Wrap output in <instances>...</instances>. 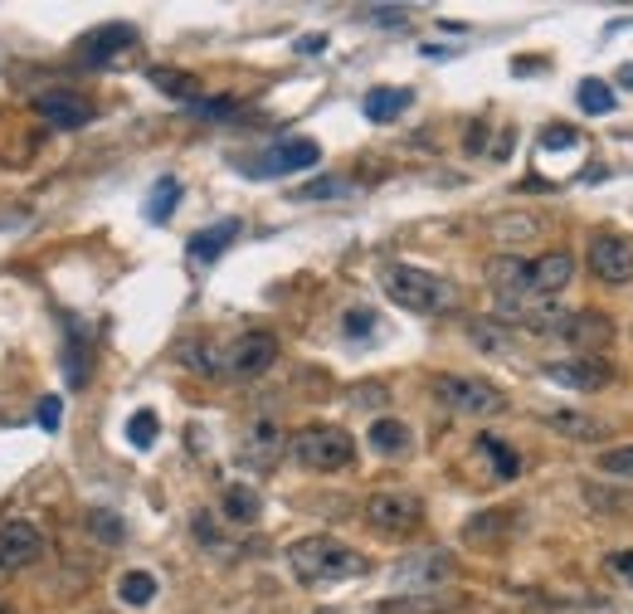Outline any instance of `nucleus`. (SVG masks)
I'll return each mask as SVG.
<instances>
[{
	"label": "nucleus",
	"mask_w": 633,
	"mask_h": 614,
	"mask_svg": "<svg viewBox=\"0 0 633 614\" xmlns=\"http://www.w3.org/2000/svg\"><path fill=\"white\" fill-rule=\"evenodd\" d=\"M39 430H59V424H64V400H54V395H45V400H39Z\"/></svg>",
	"instance_id": "nucleus-35"
},
{
	"label": "nucleus",
	"mask_w": 633,
	"mask_h": 614,
	"mask_svg": "<svg viewBox=\"0 0 633 614\" xmlns=\"http://www.w3.org/2000/svg\"><path fill=\"white\" fill-rule=\"evenodd\" d=\"M556 385H570V390H605L614 381V366L605 357H570V361H551L541 366Z\"/></svg>",
	"instance_id": "nucleus-11"
},
{
	"label": "nucleus",
	"mask_w": 633,
	"mask_h": 614,
	"mask_svg": "<svg viewBox=\"0 0 633 614\" xmlns=\"http://www.w3.org/2000/svg\"><path fill=\"white\" fill-rule=\"evenodd\" d=\"M599 473L633 478V444H624V449H605V454H599Z\"/></svg>",
	"instance_id": "nucleus-31"
},
{
	"label": "nucleus",
	"mask_w": 633,
	"mask_h": 614,
	"mask_svg": "<svg viewBox=\"0 0 633 614\" xmlns=\"http://www.w3.org/2000/svg\"><path fill=\"white\" fill-rule=\"evenodd\" d=\"M434 610H443L434 595H414V600H386L380 605V614H434Z\"/></svg>",
	"instance_id": "nucleus-32"
},
{
	"label": "nucleus",
	"mask_w": 633,
	"mask_h": 614,
	"mask_svg": "<svg viewBox=\"0 0 633 614\" xmlns=\"http://www.w3.org/2000/svg\"><path fill=\"white\" fill-rule=\"evenodd\" d=\"M39 551H45V537L29 522L0 527V561H5V570H20V566H29V561H39Z\"/></svg>",
	"instance_id": "nucleus-15"
},
{
	"label": "nucleus",
	"mask_w": 633,
	"mask_h": 614,
	"mask_svg": "<svg viewBox=\"0 0 633 614\" xmlns=\"http://www.w3.org/2000/svg\"><path fill=\"white\" fill-rule=\"evenodd\" d=\"M619 83H624V88H633V64H624V74H619Z\"/></svg>",
	"instance_id": "nucleus-42"
},
{
	"label": "nucleus",
	"mask_w": 633,
	"mask_h": 614,
	"mask_svg": "<svg viewBox=\"0 0 633 614\" xmlns=\"http://www.w3.org/2000/svg\"><path fill=\"white\" fill-rule=\"evenodd\" d=\"M410 103H414V93H410V88H370L361 108H366V118H370V122H395L400 112L410 108Z\"/></svg>",
	"instance_id": "nucleus-18"
},
{
	"label": "nucleus",
	"mask_w": 633,
	"mask_h": 614,
	"mask_svg": "<svg viewBox=\"0 0 633 614\" xmlns=\"http://www.w3.org/2000/svg\"><path fill=\"white\" fill-rule=\"evenodd\" d=\"M380 278H386L390 303H400L404 312H419V317H439V312H453V308H459V288H453L449 278L429 274V268L390 264Z\"/></svg>",
	"instance_id": "nucleus-1"
},
{
	"label": "nucleus",
	"mask_w": 633,
	"mask_h": 614,
	"mask_svg": "<svg viewBox=\"0 0 633 614\" xmlns=\"http://www.w3.org/2000/svg\"><path fill=\"white\" fill-rule=\"evenodd\" d=\"M327 49V35H307V39H297V55H321Z\"/></svg>",
	"instance_id": "nucleus-41"
},
{
	"label": "nucleus",
	"mask_w": 633,
	"mask_h": 614,
	"mask_svg": "<svg viewBox=\"0 0 633 614\" xmlns=\"http://www.w3.org/2000/svg\"><path fill=\"white\" fill-rule=\"evenodd\" d=\"M147 79H151V88H161L166 98H181L185 108H191L195 98H205V93H200V79H195V74H181V69H151Z\"/></svg>",
	"instance_id": "nucleus-20"
},
{
	"label": "nucleus",
	"mask_w": 633,
	"mask_h": 614,
	"mask_svg": "<svg viewBox=\"0 0 633 614\" xmlns=\"http://www.w3.org/2000/svg\"><path fill=\"white\" fill-rule=\"evenodd\" d=\"M370 449L376 454H404L410 449V430L400 420H376L370 424Z\"/></svg>",
	"instance_id": "nucleus-22"
},
{
	"label": "nucleus",
	"mask_w": 633,
	"mask_h": 614,
	"mask_svg": "<svg viewBox=\"0 0 633 614\" xmlns=\"http://www.w3.org/2000/svg\"><path fill=\"white\" fill-rule=\"evenodd\" d=\"M88 532L102 541V546H122V541H127V527H122V517L118 513H88Z\"/></svg>",
	"instance_id": "nucleus-28"
},
{
	"label": "nucleus",
	"mask_w": 633,
	"mask_h": 614,
	"mask_svg": "<svg viewBox=\"0 0 633 614\" xmlns=\"http://www.w3.org/2000/svg\"><path fill=\"white\" fill-rule=\"evenodd\" d=\"M5 576H10V570H5V561H0V580H5Z\"/></svg>",
	"instance_id": "nucleus-43"
},
{
	"label": "nucleus",
	"mask_w": 633,
	"mask_h": 614,
	"mask_svg": "<svg viewBox=\"0 0 633 614\" xmlns=\"http://www.w3.org/2000/svg\"><path fill=\"white\" fill-rule=\"evenodd\" d=\"M477 449L492 459L497 478H516V473H522V459L512 454V444H502V440H492V434H483V440H477Z\"/></svg>",
	"instance_id": "nucleus-26"
},
{
	"label": "nucleus",
	"mask_w": 633,
	"mask_h": 614,
	"mask_svg": "<svg viewBox=\"0 0 633 614\" xmlns=\"http://www.w3.org/2000/svg\"><path fill=\"white\" fill-rule=\"evenodd\" d=\"M575 137H580L575 128H560V122H556V128L541 132V147H575Z\"/></svg>",
	"instance_id": "nucleus-39"
},
{
	"label": "nucleus",
	"mask_w": 633,
	"mask_h": 614,
	"mask_svg": "<svg viewBox=\"0 0 633 614\" xmlns=\"http://www.w3.org/2000/svg\"><path fill=\"white\" fill-rule=\"evenodd\" d=\"M366 522L386 537H400V532H414L424 522V503L404 487H386V493H370L366 503Z\"/></svg>",
	"instance_id": "nucleus-5"
},
{
	"label": "nucleus",
	"mask_w": 633,
	"mask_h": 614,
	"mask_svg": "<svg viewBox=\"0 0 633 614\" xmlns=\"http://www.w3.org/2000/svg\"><path fill=\"white\" fill-rule=\"evenodd\" d=\"M157 430H161L157 414H151V410H137V414L127 420V440H132V449H151V444H157Z\"/></svg>",
	"instance_id": "nucleus-30"
},
{
	"label": "nucleus",
	"mask_w": 633,
	"mask_h": 614,
	"mask_svg": "<svg viewBox=\"0 0 633 614\" xmlns=\"http://www.w3.org/2000/svg\"><path fill=\"white\" fill-rule=\"evenodd\" d=\"M175 201H181V181H175V176H161L157 191H151V201H147V220L166 225V220H171V210H175Z\"/></svg>",
	"instance_id": "nucleus-23"
},
{
	"label": "nucleus",
	"mask_w": 633,
	"mask_h": 614,
	"mask_svg": "<svg viewBox=\"0 0 633 614\" xmlns=\"http://www.w3.org/2000/svg\"><path fill=\"white\" fill-rule=\"evenodd\" d=\"M191 112H195V118H234L239 98H195Z\"/></svg>",
	"instance_id": "nucleus-33"
},
{
	"label": "nucleus",
	"mask_w": 633,
	"mask_h": 614,
	"mask_svg": "<svg viewBox=\"0 0 633 614\" xmlns=\"http://www.w3.org/2000/svg\"><path fill=\"white\" fill-rule=\"evenodd\" d=\"M288 454L303 468H313V473H341L356 459V444H351V434L341 424H307V430H297L288 440Z\"/></svg>",
	"instance_id": "nucleus-3"
},
{
	"label": "nucleus",
	"mask_w": 633,
	"mask_h": 614,
	"mask_svg": "<svg viewBox=\"0 0 633 614\" xmlns=\"http://www.w3.org/2000/svg\"><path fill=\"white\" fill-rule=\"evenodd\" d=\"M293 201H341V195H351V185L341 181V176H321V181H307V185H293Z\"/></svg>",
	"instance_id": "nucleus-25"
},
{
	"label": "nucleus",
	"mask_w": 633,
	"mask_h": 614,
	"mask_svg": "<svg viewBox=\"0 0 633 614\" xmlns=\"http://www.w3.org/2000/svg\"><path fill=\"white\" fill-rule=\"evenodd\" d=\"M434 395H439L443 410L473 414V420H487V414L507 410V395L497 390L492 381H483V376H439V381H434Z\"/></svg>",
	"instance_id": "nucleus-4"
},
{
	"label": "nucleus",
	"mask_w": 633,
	"mask_h": 614,
	"mask_svg": "<svg viewBox=\"0 0 633 614\" xmlns=\"http://www.w3.org/2000/svg\"><path fill=\"white\" fill-rule=\"evenodd\" d=\"M605 566H609V576H619L624 586H633V551H614Z\"/></svg>",
	"instance_id": "nucleus-38"
},
{
	"label": "nucleus",
	"mask_w": 633,
	"mask_h": 614,
	"mask_svg": "<svg viewBox=\"0 0 633 614\" xmlns=\"http://www.w3.org/2000/svg\"><path fill=\"white\" fill-rule=\"evenodd\" d=\"M127 49H137V25H127V20H108V25H98L93 35L78 39V59L88 69H108Z\"/></svg>",
	"instance_id": "nucleus-9"
},
{
	"label": "nucleus",
	"mask_w": 633,
	"mask_h": 614,
	"mask_svg": "<svg viewBox=\"0 0 633 614\" xmlns=\"http://www.w3.org/2000/svg\"><path fill=\"white\" fill-rule=\"evenodd\" d=\"M273 361H278V337H273V332H244V337L224 351V376L254 381V376H264Z\"/></svg>",
	"instance_id": "nucleus-8"
},
{
	"label": "nucleus",
	"mask_w": 633,
	"mask_h": 614,
	"mask_svg": "<svg viewBox=\"0 0 633 614\" xmlns=\"http://www.w3.org/2000/svg\"><path fill=\"white\" fill-rule=\"evenodd\" d=\"M0 614H5V610H0Z\"/></svg>",
	"instance_id": "nucleus-44"
},
{
	"label": "nucleus",
	"mask_w": 633,
	"mask_h": 614,
	"mask_svg": "<svg viewBox=\"0 0 633 614\" xmlns=\"http://www.w3.org/2000/svg\"><path fill=\"white\" fill-rule=\"evenodd\" d=\"M283 444H288V440L278 434V424H273V420H258L254 430H248V440H244V459H254V463H273Z\"/></svg>",
	"instance_id": "nucleus-19"
},
{
	"label": "nucleus",
	"mask_w": 633,
	"mask_h": 614,
	"mask_svg": "<svg viewBox=\"0 0 633 614\" xmlns=\"http://www.w3.org/2000/svg\"><path fill=\"white\" fill-rule=\"evenodd\" d=\"M541 420L551 424L556 434L575 440V444H605L609 434H614L605 420H595V414H585V410H560V405H551V410H541Z\"/></svg>",
	"instance_id": "nucleus-14"
},
{
	"label": "nucleus",
	"mask_w": 633,
	"mask_h": 614,
	"mask_svg": "<svg viewBox=\"0 0 633 614\" xmlns=\"http://www.w3.org/2000/svg\"><path fill=\"white\" fill-rule=\"evenodd\" d=\"M614 88H609L605 79H585L580 83V108L589 112V118H605V112H614Z\"/></svg>",
	"instance_id": "nucleus-24"
},
{
	"label": "nucleus",
	"mask_w": 633,
	"mask_h": 614,
	"mask_svg": "<svg viewBox=\"0 0 633 614\" xmlns=\"http://www.w3.org/2000/svg\"><path fill=\"white\" fill-rule=\"evenodd\" d=\"M341 327H346L351 337H366V332L376 327V312H370V308H351V312H346V322H341Z\"/></svg>",
	"instance_id": "nucleus-37"
},
{
	"label": "nucleus",
	"mask_w": 633,
	"mask_h": 614,
	"mask_svg": "<svg viewBox=\"0 0 633 614\" xmlns=\"http://www.w3.org/2000/svg\"><path fill=\"white\" fill-rule=\"evenodd\" d=\"M361 15H366L370 25H404L410 10H404V5H370V10H361Z\"/></svg>",
	"instance_id": "nucleus-36"
},
{
	"label": "nucleus",
	"mask_w": 633,
	"mask_h": 614,
	"mask_svg": "<svg viewBox=\"0 0 633 614\" xmlns=\"http://www.w3.org/2000/svg\"><path fill=\"white\" fill-rule=\"evenodd\" d=\"M64 371H69V385L88 381V351H83V332H69V341H64Z\"/></svg>",
	"instance_id": "nucleus-29"
},
{
	"label": "nucleus",
	"mask_w": 633,
	"mask_h": 614,
	"mask_svg": "<svg viewBox=\"0 0 633 614\" xmlns=\"http://www.w3.org/2000/svg\"><path fill=\"white\" fill-rule=\"evenodd\" d=\"M351 400H356V405H366V400L386 405V390H380V385H361V390H351Z\"/></svg>",
	"instance_id": "nucleus-40"
},
{
	"label": "nucleus",
	"mask_w": 633,
	"mask_h": 614,
	"mask_svg": "<svg viewBox=\"0 0 633 614\" xmlns=\"http://www.w3.org/2000/svg\"><path fill=\"white\" fill-rule=\"evenodd\" d=\"M224 513H230L234 522H254V517H258V493H254V487H244V483L224 487Z\"/></svg>",
	"instance_id": "nucleus-27"
},
{
	"label": "nucleus",
	"mask_w": 633,
	"mask_h": 614,
	"mask_svg": "<svg viewBox=\"0 0 633 614\" xmlns=\"http://www.w3.org/2000/svg\"><path fill=\"white\" fill-rule=\"evenodd\" d=\"M118 595H122V605L147 610L151 600H157V576H151V570H127L122 586H118Z\"/></svg>",
	"instance_id": "nucleus-21"
},
{
	"label": "nucleus",
	"mask_w": 633,
	"mask_h": 614,
	"mask_svg": "<svg viewBox=\"0 0 633 614\" xmlns=\"http://www.w3.org/2000/svg\"><path fill=\"white\" fill-rule=\"evenodd\" d=\"M288 566H293L297 580L307 586H327V580H346V576H361L366 570V556L331 537H303L288 546Z\"/></svg>",
	"instance_id": "nucleus-2"
},
{
	"label": "nucleus",
	"mask_w": 633,
	"mask_h": 614,
	"mask_svg": "<svg viewBox=\"0 0 633 614\" xmlns=\"http://www.w3.org/2000/svg\"><path fill=\"white\" fill-rule=\"evenodd\" d=\"M395 580H400V586H419V590L443 586V580H453V556H449V551H419V556L400 561Z\"/></svg>",
	"instance_id": "nucleus-13"
},
{
	"label": "nucleus",
	"mask_w": 633,
	"mask_h": 614,
	"mask_svg": "<svg viewBox=\"0 0 633 614\" xmlns=\"http://www.w3.org/2000/svg\"><path fill=\"white\" fill-rule=\"evenodd\" d=\"M239 230L244 225L239 220H220V225H210V230H200V234H191V244H185V254L195 258V264H215V258L224 254V249L239 239Z\"/></svg>",
	"instance_id": "nucleus-17"
},
{
	"label": "nucleus",
	"mask_w": 633,
	"mask_h": 614,
	"mask_svg": "<svg viewBox=\"0 0 633 614\" xmlns=\"http://www.w3.org/2000/svg\"><path fill=\"white\" fill-rule=\"evenodd\" d=\"M585 258H589V274H595L599 284H629V278H633V244L624 234H614V230L589 234Z\"/></svg>",
	"instance_id": "nucleus-6"
},
{
	"label": "nucleus",
	"mask_w": 633,
	"mask_h": 614,
	"mask_svg": "<svg viewBox=\"0 0 633 614\" xmlns=\"http://www.w3.org/2000/svg\"><path fill=\"white\" fill-rule=\"evenodd\" d=\"M35 112L49 122V128H64V132L88 128V122H93V103L78 98V93H64V88H59V93H39Z\"/></svg>",
	"instance_id": "nucleus-12"
},
{
	"label": "nucleus",
	"mask_w": 633,
	"mask_h": 614,
	"mask_svg": "<svg viewBox=\"0 0 633 614\" xmlns=\"http://www.w3.org/2000/svg\"><path fill=\"white\" fill-rule=\"evenodd\" d=\"M473 341H477V347H487V351H507L502 327H492V322H473Z\"/></svg>",
	"instance_id": "nucleus-34"
},
{
	"label": "nucleus",
	"mask_w": 633,
	"mask_h": 614,
	"mask_svg": "<svg viewBox=\"0 0 633 614\" xmlns=\"http://www.w3.org/2000/svg\"><path fill=\"white\" fill-rule=\"evenodd\" d=\"M317 161H321L317 142L288 137V142H278V147H268L264 156H254V161H239V166H244V171H254V176H288V171H307V166H317Z\"/></svg>",
	"instance_id": "nucleus-10"
},
{
	"label": "nucleus",
	"mask_w": 633,
	"mask_h": 614,
	"mask_svg": "<svg viewBox=\"0 0 633 614\" xmlns=\"http://www.w3.org/2000/svg\"><path fill=\"white\" fill-rule=\"evenodd\" d=\"M556 337L575 341V347H595V341H609V337H614V322H609L605 312H570V317L560 322Z\"/></svg>",
	"instance_id": "nucleus-16"
},
{
	"label": "nucleus",
	"mask_w": 633,
	"mask_h": 614,
	"mask_svg": "<svg viewBox=\"0 0 633 614\" xmlns=\"http://www.w3.org/2000/svg\"><path fill=\"white\" fill-rule=\"evenodd\" d=\"M570 278H575V254H565V249H546V254L526 258L522 293L556 298V293H565V288H570Z\"/></svg>",
	"instance_id": "nucleus-7"
}]
</instances>
